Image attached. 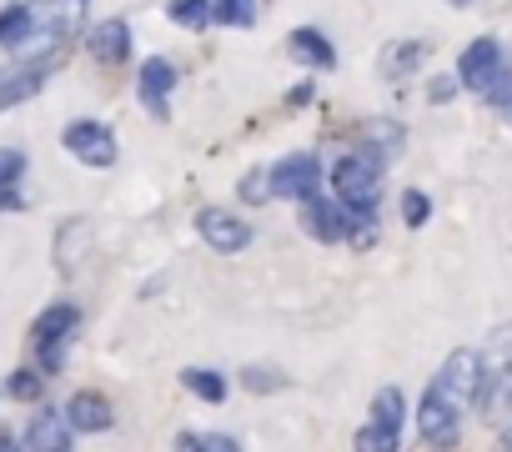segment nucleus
Returning <instances> with one entry per match:
<instances>
[{"label":"nucleus","instance_id":"obj_1","mask_svg":"<svg viewBox=\"0 0 512 452\" xmlns=\"http://www.w3.org/2000/svg\"><path fill=\"white\" fill-rule=\"evenodd\" d=\"M477 367H482V412H507L512 407V322L492 327L487 342L477 347Z\"/></svg>","mask_w":512,"mask_h":452},{"label":"nucleus","instance_id":"obj_2","mask_svg":"<svg viewBox=\"0 0 512 452\" xmlns=\"http://www.w3.org/2000/svg\"><path fill=\"white\" fill-rule=\"evenodd\" d=\"M332 186H337V201H342V206L372 211L377 196H382V161L367 156V151H347V156L332 166Z\"/></svg>","mask_w":512,"mask_h":452},{"label":"nucleus","instance_id":"obj_3","mask_svg":"<svg viewBox=\"0 0 512 452\" xmlns=\"http://www.w3.org/2000/svg\"><path fill=\"white\" fill-rule=\"evenodd\" d=\"M81 327V307L76 302H56V307H46L41 317H36V327H31V342H36V352H41V362L56 372L61 362H66V337Z\"/></svg>","mask_w":512,"mask_h":452},{"label":"nucleus","instance_id":"obj_4","mask_svg":"<svg viewBox=\"0 0 512 452\" xmlns=\"http://www.w3.org/2000/svg\"><path fill=\"white\" fill-rule=\"evenodd\" d=\"M432 387H437L442 397H452L462 412L477 407V402H482V367H477V352H467V347L447 352V362H442V372L432 377Z\"/></svg>","mask_w":512,"mask_h":452},{"label":"nucleus","instance_id":"obj_5","mask_svg":"<svg viewBox=\"0 0 512 452\" xmlns=\"http://www.w3.org/2000/svg\"><path fill=\"white\" fill-rule=\"evenodd\" d=\"M196 232H201V242H206L211 252H221V257H236V252L251 247V226H246L241 216L221 211V206H201V211H196Z\"/></svg>","mask_w":512,"mask_h":452},{"label":"nucleus","instance_id":"obj_6","mask_svg":"<svg viewBox=\"0 0 512 452\" xmlns=\"http://www.w3.org/2000/svg\"><path fill=\"white\" fill-rule=\"evenodd\" d=\"M502 46L492 41V36H482V41H472L467 51H462V61H457V86H467V91H477V96H487L497 81H502Z\"/></svg>","mask_w":512,"mask_h":452},{"label":"nucleus","instance_id":"obj_7","mask_svg":"<svg viewBox=\"0 0 512 452\" xmlns=\"http://www.w3.org/2000/svg\"><path fill=\"white\" fill-rule=\"evenodd\" d=\"M61 146H66L76 161L96 166V171L116 166V131H111V126H101V121H71V126H66V136H61Z\"/></svg>","mask_w":512,"mask_h":452},{"label":"nucleus","instance_id":"obj_8","mask_svg":"<svg viewBox=\"0 0 512 452\" xmlns=\"http://www.w3.org/2000/svg\"><path fill=\"white\" fill-rule=\"evenodd\" d=\"M317 181H322V161L317 151H292L272 166V191L277 196H292V201H312L317 196Z\"/></svg>","mask_w":512,"mask_h":452},{"label":"nucleus","instance_id":"obj_9","mask_svg":"<svg viewBox=\"0 0 512 452\" xmlns=\"http://www.w3.org/2000/svg\"><path fill=\"white\" fill-rule=\"evenodd\" d=\"M417 427H422V442L432 447H452L457 442V427H462V407L452 397H442L437 387H427L422 407H417Z\"/></svg>","mask_w":512,"mask_h":452},{"label":"nucleus","instance_id":"obj_10","mask_svg":"<svg viewBox=\"0 0 512 452\" xmlns=\"http://www.w3.org/2000/svg\"><path fill=\"white\" fill-rule=\"evenodd\" d=\"M302 232L312 242H352V211L312 196V201H302Z\"/></svg>","mask_w":512,"mask_h":452},{"label":"nucleus","instance_id":"obj_11","mask_svg":"<svg viewBox=\"0 0 512 452\" xmlns=\"http://www.w3.org/2000/svg\"><path fill=\"white\" fill-rule=\"evenodd\" d=\"M51 71H56V56H46V61H21V66H11V71H0V111L16 106V101H26V96H36Z\"/></svg>","mask_w":512,"mask_h":452},{"label":"nucleus","instance_id":"obj_12","mask_svg":"<svg viewBox=\"0 0 512 452\" xmlns=\"http://www.w3.org/2000/svg\"><path fill=\"white\" fill-rule=\"evenodd\" d=\"M71 422H66V412H36L31 417V427H26V452H71Z\"/></svg>","mask_w":512,"mask_h":452},{"label":"nucleus","instance_id":"obj_13","mask_svg":"<svg viewBox=\"0 0 512 452\" xmlns=\"http://www.w3.org/2000/svg\"><path fill=\"white\" fill-rule=\"evenodd\" d=\"M141 101H146V111L151 116H166V96H171V86H176V66L171 61H161V56H151L146 66H141Z\"/></svg>","mask_w":512,"mask_h":452},{"label":"nucleus","instance_id":"obj_14","mask_svg":"<svg viewBox=\"0 0 512 452\" xmlns=\"http://www.w3.org/2000/svg\"><path fill=\"white\" fill-rule=\"evenodd\" d=\"M91 56H96L101 66H121V61L131 56V26H126V21H101V26H91Z\"/></svg>","mask_w":512,"mask_h":452},{"label":"nucleus","instance_id":"obj_15","mask_svg":"<svg viewBox=\"0 0 512 452\" xmlns=\"http://www.w3.org/2000/svg\"><path fill=\"white\" fill-rule=\"evenodd\" d=\"M66 422H71L76 432H106V427L116 422V412H111V402H106L101 392H76L71 407H66Z\"/></svg>","mask_w":512,"mask_h":452},{"label":"nucleus","instance_id":"obj_16","mask_svg":"<svg viewBox=\"0 0 512 452\" xmlns=\"http://www.w3.org/2000/svg\"><path fill=\"white\" fill-rule=\"evenodd\" d=\"M287 51H292L297 61H307V66H317V71H332V66H337V51H332V41H327L322 31H312V26H302V31H292V41H287Z\"/></svg>","mask_w":512,"mask_h":452},{"label":"nucleus","instance_id":"obj_17","mask_svg":"<svg viewBox=\"0 0 512 452\" xmlns=\"http://www.w3.org/2000/svg\"><path fill=\"white\" fill-rule=\"evenodd\" d=\"M427 56V46L422 41H397V46H382V56H377V76L382 81H402V76H412L417 71V61Z\"/></svg>","mask_w":512,"mask_h":452},{"label":"nucleus","instance_id":"obj_18","mask_svg":"<svg viewBox=\"0 0 512 452\" xmlns=\"http://www.w3.org/2000/svg\"><path fill=\"white\" fill-rule=\"evenodd\" d=\"M357 151H367V156H377V161H387L392 151H402V126L397 121H367L362 131H357Z\"/></svg>","mask_w":512,"mask_h":452},{"label":"nucleus","instance_id":"obj_19","mask_svg":"<svg viewBox=\"0 0 512 452\" xmlns=\"http://www.w3.org/2000/svg\"><path fill=\"white\" fill-rule=\"evenodd\" d=\"M357 452H397L402 447V427L397 422H382V417H367V427H357Z\"/></svg>","mask_w":512,"mask_h":452},{"label":"nucleus","instance_id":"obj_20","mask_svg":"<svg viewBox=\"0 0 512 452\" xmlns=\"http://www.w3.org/2000/svg\"><path fill=\"white\" fill-rule=\"evenodd\" d=\"M166 16L181 26V31H206L216 21V6H206V0H171Z\"/></svg>","mask_w":512,"mask_h":452},{"label":"nucleus","instance_id":"obj_21","mask_svg":"<svg viewBox=\"0 0 512 452\" xmlns=\"http://www.w3.org/2000/svg\"><path fill=\"white\" fill-rule=\"evenodd\" d=\"M176 452H241V442L231 432H181Z\"/></svg>","mask_w":512,"mask_h":452},{"label":"nucleus","instance_id":"obj_22","mask_svg":"<svg viewBox=\"0 0 512 452\" xmlns=\"http://www.w3.org/2000/svg\"><path fill=\"white\" fill-rule=\"evenodd\" d=\"M216 26L251 31L256 26V0H216Z\"/></svg>","mask_w":512,"mask_h":452},{"label":"nucleus","instance_id":"obj_23","mask_svg":"<svg viewBox=\"0 0 512 452\" xmlns=\"http://www.w3.org/2000/svg\"><path fill=\"white\" fill-rule=\"evenodd\" d=\"M181 387H186V392H196L201 402H221V397H226V382H221L216 372H206V367H201V372H196V367H186V372H181Z\"/></svg>","mask_w":512,"mask_h":452},{"label":"nucleus","instance_id":"obj_24","mask_svg":"<svg viewBox=\"0 0 512 452\" xmlns=\"http://www.w3.org/2000/svg\"><path fill=\"white\" fill-rule=\"evenodd\" d=\"M277 191H272V166H256V171H246V181H241V201H251V206H267Z\"/></svg>","mask_w":512,"mask_h":452},{"label":"nucleus","instance_id":"obj_25","mask_svg":"<svg viewBox=\"0 0 512 452\" xmlns=\"http://www.w3.org/2000/svg\"><path fill=\"white\" fill-rule=\"evenodd\" d=\"M402 412H407V402H402V392H397V387H382V392L372 397V417H382V422H397V427H402Z\"/></svg>","mask_w":512,"mask_h":452},{"label":"nucleus","instance_id":"obj_26","mask_svg":"<svg viewBox=\"0 0 512 452\" xmlns=\"http://www.w3.org/2000/svg\"><path fill=\"white\" fill-rule=\"evenodd\" d=\"M6 392H11L16 402H36V397H41V377L21 367V372H11V377H6Z\"/></svg>","mask_w":512,"mask_h":452},{"label":"nucleus","instance_id":"obj_27","mask_svg":"<svg viewBox=\"0 0 512 452\" xmlns=\"http://www.w3.org/2000/svg\"><path fill=\"white\" fill-rule=\"evenodd\" d=\"M482 101H487V106H492L502 121H512V71H502V81H497V86H492Z\"/></svg>","mask_w":512,"mask_h":452},{"label":"nucleus","instance_id":"obj_28","mask_svg":"<svg viewBox=\"0 0 512 452\" xmlns=\"http://www.w3.org/2000/svg\"><path fill=\"white\" fill-rule=\"evenodd\" d=\"M21 171H26V156H21L16 146H0V191L16 186V181H21Z\"/></svg>","mask_w":512,"mask_h":452},{"label":"nucleus","instance_id":"obj_29","mask_svg":"<svg viewBox=\"0 0 512 452\" xmlns=\"http://www.w3.org/2000/svg\"><path fill=\"white\" fill-rule=\"evenodd\" d=\"M427 216H432V201H427L422 191H407V196H402V221H407V226H422Z\"/></svg>","mask_w":512,"mask_h":452},{"label":"nucleus","instance_id":"obj_30","mask_svg":"<svg viewBox=\"0 0 512 452\" xmlns=\"http://www.w3.org/2000/svg\"><path fill=\"white\" fill-rule=\"evenodd\" d=\"M241 382H246L251 392H277V387H282V372H267V367H246V372H241Z\"/></svg>","mask_w":512,"mask_h":452},{"label":"nucleus","instance_id":"obj_31","mask_svg":"<svg viewBox=\"0 0 512 452\" xmlns=\"http://www.w3.org/2000/svg\"><path fill=\"white\" fill-rule=\"evenodd\" d=\"M452 91H457V81H432L427 96H432V101H452Z\"/></svg>","mask_w":512,"mask_h":452},{"label":"nucleus","instance_id":"obj_32","mask_svg":"<svg viewBox=\"0 0 512 452\" xmlns=\"http://www.w3.org/2000/svg\"><path fill=\"white\" fill-rule=\"evenodd\" d=\"M0 452H26V447H21V442H16L11 432H0Z\"/></svg>","mask_w":512,"mask_h":452},{"label":"nucleus","instance_id":"obj_33","mask_svg":"<svg viewBox=\"0 0 512 452\" xmlns=\"http://www.w3.org/2000/svg\"><path fill=\"white\" fill-rule=\"evenodd\" d=\"M502 447H507V452H512V432H507V437H502Z\"/></svg>","mask_w":512,"mask_h":452},{"label":"nucleus","instance_id":"obj_34","mask_svg":"<svg viewBox=\"0 0 512 452\" xmlns=\"http://www.w3.org/2000/svg\"><path fill=\"white\" fill-rule=\"evenodd\" d=\"M452 6H467V0H452Z\"/></svg>","mask_w":512,"mask_h":452},{"label":"nucleus","instance_id":"obj_35","mask_svg":"<svg viewBox=\"0 0 512 452\" xmlns=\"http://www.w3.org/2000/svg\"><path fill=\"white\" fill-rule=\"evenodd\" d=\"M71 6H81V0H71Z\"/></svg>","mask_w":512,"mask_h":452}]
</instances>
